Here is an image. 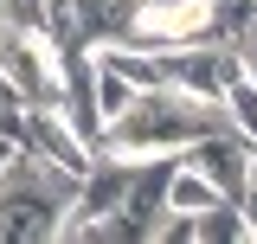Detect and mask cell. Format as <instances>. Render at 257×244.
<instances>
[{
	"label": "cell",
	"mask_w": 257,
	"mask_h": 244,
	"mask_svg": "<svg viewBox=\"0 0 257 244\" xmlns=\"http://www.w3.org/2000/svg\"><path fill=\"white\" fill-rule=\"evenodd\" d=\"M77 193H84V174L20 148L0 167V238H52L58 244Z\"/></svg>",
	"instance_id": "7a4b0ae2"
},
{
	"label": "cell",
	"mask_w": 257,
	"mask_h": 244,
	"mask_svg": "<svg viewBox=\"0 0 257 244\" xmlns=\"http://www.w3.org/2000/svg\"><path fill=\"white\" fill-rule=\"evenodd\" d=\"M231 109H225V96H193L180 84H161V90H142L135 96V109L116 116L103 129V154H128V161H148V154H187L199 135H212L225 129Z\"/></svg>",
	"instance_id": "6da1fadb"
},
{
	"label": "cell",
	"mask_w": 257,
	"mask_h": 244,
	"mask_svg": "<svg viewBox=\"0 0 257 244\" xmlns=\"http://www.w3.org/2000/svg\"><path fill=\"white\" fill-rule=\"evenodd\" d=\"M135 96H142L135 77H122L116 64H96V109H103V129H109L116 116H128V109H135Z\"/></svg>",
	"instance_id": "52a82bcc"
},
{
	"label": "cell",
	"mask_w": 257,
	"mask_h": 244,
	"mask_svg": "<svg viewBox=\"0 0 257 244\" xmlns=\"http://www.w3.org/2000/svg\"><path fill=\"white\" fill-rule=\"evenodd\" d=\"M26 148L45 154V161H58V167H71V174H90L96 167V142L71 122V109L64 103H26Z\"/></svg>",
	"instance_id": "277c9868"
},
{
	"label": "cell",
	"mask_w": 257,
	"mask_h": 244,
	"mask_svg": "<svg viewBox=\"0 0 257 244\" xmlns=\"http://www.w3.org/2000/svg\"><path fill=\"white\" fill-rule=\"evenodd\" d=\"M219 26V0H135V45L155 52H180V45H206Z\"/></svg>",
	"instance_id": "3957f363"
},
{
	"label": "cell",
	"mask_w": 257,
	"mask_h": 244,
	"mask_svg": "<svg viewBox=\"0 0 257 244\" xmlns=\"http://www.w3.org/2000/svg\"><path fill=\"white\" fill-rule=\"evenodd\" d=\"M238 238H257V218L238 199H219L212 212H199V244H238Z\"/></svg>",
	"instance_id": "8992f818"
},
{
	"label": "cell",
	"mask_w": 257,
	"mask_h": 244,
	"mask_svg": "<svg viewBox=\"0 0 257 244\" xmlns=\"http://www.w3.org/2000/svg\"><path fill=\"white\" fill-rule=\"evenodd\" d=\"M219 199H225V193L212 186V174H199L187 154H180V167H174V186H167V206H174V212H212Z\"/></svg>",
	"instance_id": "5b68a950"
},
{
	"label": "cell",
	"mask_w": 257,
	"mask_h": 244,
	"mask_svg": "<svg viewBox=\"0 0 257 244\" xmlns=\"http://www.w3.org/2000/svg\"><path fill=\"white\" fill-rule=\"evenodd\" d=\"M225 109H231V122H238V129L257 142V77H251V71H244V77L225 90Z\"/></svg>",
	"instance_id": "ba28073f"
},
{
	"label": "cell",
	"mask_w": 257,
	"mask_h": 244,
	"mask_svg": "<svg viewBox=\"0 0 257 244\" xmlns=\"http://www.w3.org/2000/svg\"><path fill=\"white\" fill-rule=\"evenodd\" d=\"M244 71H251V77H257V26L244 32Z\"/></svg>",
	"instance_id": "9c48e42d"
},
{
	"label": "cell",
	"mask_w": 257,
	"mask_h": 244,
	"mask_svg": "<svg viewBox=\"0 0 257 244\" xmlns=\"http://www.w3.org/2000/svg\"><path fill=\"white\" fill-rule=\"evenodd\" d=\"M244 212L257 218V167H251V193H244Z\"/></svg>",
	"instance_id": "30bf717a"
}]
</instances>
